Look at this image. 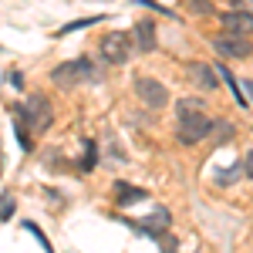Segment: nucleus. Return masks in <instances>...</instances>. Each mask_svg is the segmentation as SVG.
<instances>
[{
  "instance_id": "obj_12",
  "label": "nucleus",
  "mask_w": 253,
  "mask_h": 253,
  "mask_svg": "<svg viewBox=\"0 0 253 253\" xmlns=\"http://www.w3.org/2000/svg\"><path fill=\"white\" fill-rule=\"evenodd\" d=\"M240 175H243V162H236V166H230V169L216 172V186H230V182H236Z\"/></svg>"
},
{
  "instance_id": "obj_7",
  "label": "nucleus",
  "mask_w": 253,
  "mask_h": 253,
  "mask_svg": "<svg viewBox=\"0 0 253 253\" xmlns=\"http://www.w3.org/2000/svg\"><path fill=\"white\" fill-rule=\"evenodd\" d=\"M219 24H223V34H236V38H250L253 34V14L236 10V7L219 14Z\"/></svg>"
},
{
  "instance_id": "obj_9",
  "label": "nucleus",
  "mask_w": 253,
  "mask_h": 253,
  "mask_svg": "<svg viewBox=\"0 0 253 253\" xmlns=\"http://www.w3.org/2000/svg\"><path fill=\"white\" fill-rule=\"evenodd\" d=\"M132 41H135L138 51H145V54L156 51V24H152L149 17H142L135 24V31H132Z\"/></svg>"
},
{
  "instance_id": "obj_3",
  "label": "nucleus",
  "mask_w": 253,
  "mask_h": 253,
  "mask_svg": "<svg viewBox=\"0 0 253 253\" xmlns=\"http://www.w3.org/2000/svg\"><path fill=\"white\" fill-rule=\"evenodd\" d=\"M51 81L58 88H75L78 81H98V75H95V64L88 58H78V61H68V64L54 68L51 71Z\"/></svg>"
},
{
  "instance_id": "obj_1",
  "label": "nucleus",
  "mask_w": 253,
  "mask_h": 253,
  "mask_svg": "<svg viewBox=\"0 0 253 253\" xmlns=\"http://www.w3.org/2000/svg\"><path fill=\"white\" fill-rule=\"evenodd\" d=\"M213 132V122L203 115V101L199 98H182L179 101V125H175V138L182 145H196Z\"/></svg>"
},
{
  "instance_id": "obj_18",
  "label": "nucleus",
  "mask_w": 253,
  "mask_h": 253,
  "mask_svg": "<svg viewBox=\"0 0 253 253\" xmlns=\"http://www.w3.org/2000/svg\"><path fill=\"white\" fill-rule=\"evenodd\" d=\"M243 91H247V95L253 98V81H243Z\"/></svg>"
},
{
  "instance_id": "obj_17",
  "label": "nucleus",
  "mask_w": 253,
  "mask_h": 253,
  "mask_svg": "<svg viewBox=\"0 0 253 253\" xmlns=\"http://www.w3.org/2000/svg\"><path fill=\"white\" fill-rule=\"evenodd\" d=\"M236 10H247V14H253V0H233Z\"/></svg>"
},
{
  "instance_id": "obj_13",
  "label": "nucleus",
  "mask_w": 253,
  "mask_h": 253,
  "mask_svg": "<svg viewBox=\"0 0 253 253\" xmlns=\"http://www.w3.org/2000/svg\"><path fill=\"white\" fill-rule=\"evenodd\" d=\"M213 132H216V142H223V138L233 135V125H230V122H213ZM213 132H210V135H213Z\"/></svg>"
},
{
  "instance_id": "obj_11",
  "label": "nucleus",
  "mask_w": 253,
  "mask_h": 253,
  "mask_svg": "<svg viewBox=\"0 0 253 253\" xmlns=\"http://www.w3.org/2000/svg\"><path fill=\"white\" fill-rule=\"evenodd\" d=\"M182 7H186L189 14H203V17H213V14H216L213 0H186Z\"/></svg>"
},
{
  "instance_id": "obj_5",
  "label": "nucleus",
  "mask_w": 253,
  "mask_h": 253,
  "mask_svg": "<svg viewBox=\"0 0 253 253\" xmlns=\"http://www.w3.org/2000/svg\"><path fill=\"white\" fill-rule=\"evenodd\" d=\"M135 95L142 98L145 108H156V112L169 105V88H166L162 81H156V78H138L135 81Z\"/></svg>"
},
{
  "instance_id": "obj_2",
  "label": "nucleus",
  "mask_w": 253,
  "mask_h": 253,
  "mask_svg": "<svg viewBox=\"0 0 253 253\" xmlns=\"http://www.w3.org/2000/svg\"><path fill=\"white\" fill-rule=\"evenodd\" d=\"M20 122L27 125V132H34V135H41V132H47L51 128V122H54V112H51V101L44 95H31L24 105H20Z\"/></svg>"
},
{
  "instance_id": "obj_15",
  "label": "nucleus",
  "mask_w": 253,
  "mask_h": 253,
  "mask_svg": "<svg viewBox=\"0 0 253 253\" xmlns=\"http://www.w3.org/2000/svg\"><path fill=\"white\" fill-rule=\"evenodd\" d=\"M122 199H145V189H128V186H118Z\"/></svg>"
},
{
  "instance_id": "obj_4",
  "label": "nucleus",
  "mask_w": 253,
  "mask_h": 253,
  "mask_svg": "<svg viewBox=\"0 0 253 253\" xmlns=\"http://www.w3.org/2000/svg\"><path fill=\"white\" fill-rule=\"evenodd\" d=\"M132 44H135V41L128 38L125 31H112V34L101 38L98 47H101V58L108 61V64H125L128 54H132Z\"/></svg>"
},
{
  "instance_id": "obj_14",
  "label": "nucleus",
  "mask_w": 253,
  "mask_h": 253,
  "mask_svg": "<svg viewBox=\"0 0 253 253\" xmlns=\"http://www.w3.org/2000/svg\"><path fill=\"white\" fill-rule=\"evenodd\" d=\"M14 216V196L3 193V199H0V219H10Z\"/></svg>"
},
{
  "instance_id": "obj_8",
  "label": "nucleus",
  "mask_w": 253,
  "mask_h": 253,
  "mask_svg": "<svg viewBox=\"0 0 253 253\" xmlns=\"http://www.w3.org/2000/svg\"><path fill=\"white\" fill-rule=\"evenodd\" d=\"M189 78L199 84V88H206V91H213L216 84H219V71H216V64H203V61H193L189 68Z\"/></svg>"
},
{
  "instance_id": "obj_10",
  "label": "nucleus",
  "mask_w": 253,
  "mask_h": 253,
  "mask_svg": "<svg viewBox=\"0 0 253 253\" xmlns=\"http://www.w3.org/2000/svg\"><path fill=\"white\" fill-rule=\"evenodd\" d=\"M132 226H138V230H145V233L159 236V230H166V226H169V213H166V210H156L149 219H132Z\"/></svg>"
},
{
  "instance_id": "obj_6",
  "label": "nucleus",
  "mask_w": 253,
  "mask_h": 253,
  "mask_svg": "<svg viewBox=\"0 0 253 253\" xmlns=\"http://www.w3.org/2000/svg\"><path fill=\"white\" fill-rule=\"evenodd\" d=\"M213 47H216V54H223V58H250L253 54L250 38H236V34H219V38H213Z\"/></svg>"
},
{
  "instance_id": "obj_16",
  "label": "nucleus",
  "mask_w": 253,
  "mask_h": 253,
  "mask_svg": "<svg viewBox=\"0 0 253 253\" xmlns=\"http://www.w3.org/2000/svg\"><path fill=\"white\" fill-rule=\"evenodd\" d=\"M243 175L253 179V152H247V159H243Z\"/></svg>"
}]
</instances>
